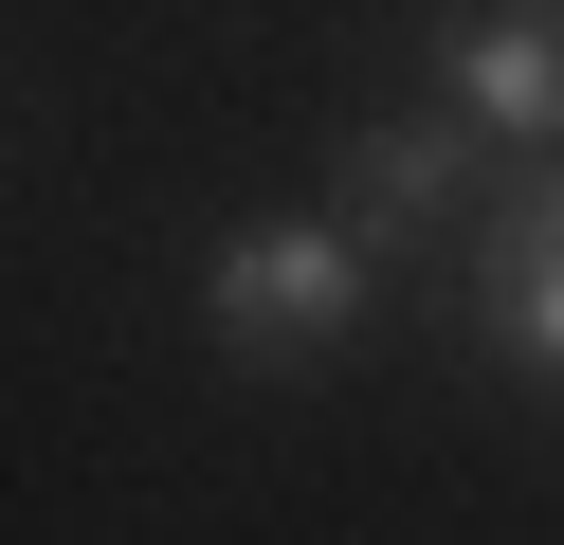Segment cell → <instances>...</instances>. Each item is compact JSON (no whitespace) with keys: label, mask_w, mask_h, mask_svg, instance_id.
Segmentation results:
<instances>
[{"label":"cell","mask_w":564,"mask_h":545,"mask_svg":"<svg viewBox=\"0 0 564 545\" xmlns=\"http://www.w3.org/2000/svg\"><path fill=\"white\" fill-rule=\"evenodd\" d=\"M455 109L491 145H564V0H474L455 19Z\"/></svg>","instance_id":"obj_2"},{"label":"cell","mask_w":564,"mask_h":545,"mask_svg":"<svg viewBox=\"0 0 564 545\" xmlns=\"http://www.w3.org/2000/svg\"><path fill=\"white\" fill-rule=\"evenodd\" d=\"M474 327L528 363V382H564V164L491 218V254H474Z\"/></svg>","instance_id":"obj_3"},{"label":"cell","mask_w":564,"mask_h":545,"mask_svg":"<svg viewBox=\"0 0 564 545\" xmlns=\"http://www.w3.org/2000/svg\"><path fill=\"white\" fill-rule=\"evenodd\" d=\"M365 273H382V237H346V218H256V237H219V273H200V327H219L237 363H328L346 327H365Z\"/></svg>","instance_id":"obj_1"},{"label":"cell","mask_w":564,"mask_h":545,"mask_svg":"<svg viewBox=\"0 0 564 545\" xmlns=\"http://www.w3.org/2000/svg\"><path fill=\"white\" fill-rule=\"evenodd\" d=\"M474 109H382V128H346V237H419V218L474 182Z\"/></svg>","instance_id":"obj_4"}]
</instances>
